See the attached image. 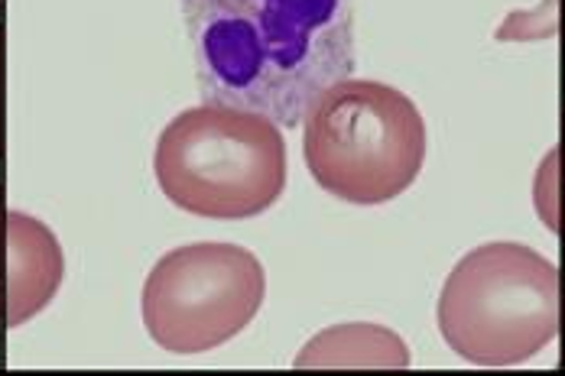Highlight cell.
Segmentation results:
<instances>
[{
  "instance_id": "1",
  "label": "cell",
  "mask_w": 565,
  "mask_h": 376,
  "mask_svg": "<svg viewBox=\"0 0 565 376\" xmlns=\"http://www.w3.org/2000/svg\"><path fill=\"white\" fill-rule=\"evenodd\" d=\"M199 88L296 127L354 68V0H179Z\"/></svg>"
},
{
  "instance_id": "5",
  "label": "cell",
  "mask_w": 565,
  "mask_h": 376,
  "mask_svg": "<svg viewBox=\"0 0 565 376\" xmlns=\"http://www.w3.org/2000/svg\"><path fill=\"white\" fill-rule=\"evenodd\" d=\"M264 264L237 244H189L163 254L140 296L143 327L170 354H205L257 319Z\"/></svg>"
},
{
  "instance_id": "11",
  "label": "cell",
  "mask_w": 565,
  "mask_h": 376,
  "mask_svg": "<svg viewBox=\"0 0 565 376\" xmlns=\"http://www.w3.org/2000/svg\"><path fill=\"white\" fill-rule=\"evenodd\" d=\"M563 357H565V347H563Z\"/></svg>"
},
{
  "instance_id": "4",
  "label": "cell",
  "mask_w": 565,
  "mask_h": 376,
  "mask_svg": "<svg viewBox=\"0 0 565 376\" xmlns=\"http://www.w3.org/2000/svg\"><path fill=\"white\" fill-rule=\"evenodd\" d=\"M436 322L465 364L520 367L559 334V267L510 240L475 247L449 272Z\"/></svg>"
},
{
  "instance_id": "6",
  "label": "cell",
  "mask_w": 565,
  "mask_h": 376,
  "mask_svg": "<svg viewBox=\"0 0 565 376\" xmlns=\"http://www.w3.org/2000/svg\"><path fill=\"white\" fill-rule=\"evenodd\" d=\"M62 276L65 257L53 227L7 208L0 189V324L20 327L50 309Z\"/></svg>"
},
{
  "instance_id": "3",
  "label": "cell",
  "mask_w": 565,
  "mask_h": 376,
  "mask_svg": "<svg viewBox=\"0 0 565 376\" xmlns=\"http://www.w3.org/2000/svg\"><path fill=\"white\" fill-rule=\"evenodd\" d=\"M302 160L319 189L374 208L403 195L426 162L413 98L374 78H339L302 114Z\"/></svg>"
},
{
  "instance_id": "10",
  "label": "cell",
  "mask_w": 565,
  "mask_h": 376,
  "mask_svg": "<svg viewBox=\"0 0 565 376\" xmlns=\"http://www.w3.org/2000/svg\"><path fill=\"white\" fill-rule=\"evenodd\" d=\"M553 153H556V160H559V165H563V172H565V123H563V140L553 147Z\"/></svg>"
},
{
  "instance_id": "8",
  "label": "cell",
  "mask_w": 565,
  "mask_h": 376,
  "mask_svg": "<svg viewBox=\"0 0 565 376\" xmlns=\"http://www.w3.org/2000/svg\"><path fill=\"white\" fill-rule=\"evenodd\" d=\"M533 208L546 230H553L565 244V172L556 153L550 150L533 175Z\"/></svg>"
},
{
  "instance_id": "9",
  "label": "cell",
  "mask_w": 565,
  "mask_h": 376,
  "mask_svg": "<svg viewBox=\"0 0 565 376\" xmlns=\"http://www.w3.org/2000/svg\"><path fill=\"white\" fill-rule=\"evenodd\" d=\"M0 157H3V30H0Z\"/></svg>"
},
{
  "instance_id": "7",
  "label": "cell",
  "mask_w": 565,
  "mask_h": 376,
  "mask_svg": "<svg viewBox=\"0 0 565 376\" xmlns=\"http://www.w3.org/2000/svg\"><path fill=\"white\" fill-rule=\"evenodd\" d=\"M413 354L394 327L371 322L319 331L292 361L296 370H406Z\"/></svg>"
},
{
  "instance_id": "2",
  "label": "cell",
  "mask_w": 565,
  "mask_h": 376,
  "mask_svg": "<svg viewBox=\"0 0 565 376\" xmlns=\"http://www.w3.org/2000/svg\"><path fill=\"white\" fill-rule=\"evenodd\" d=\"M153 172L160 192L189 215H264L286 189L282 127L260 110L222 101L195 105L163 127Z\"/></svg>"
}]
</instances>
